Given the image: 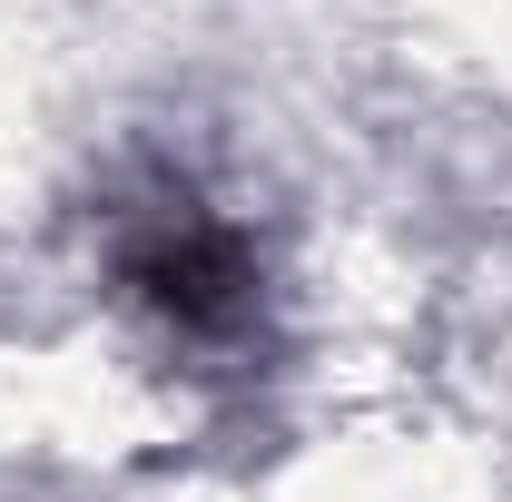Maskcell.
Listing matches in <instances>:
<instances>
[{
	"instance_id": "6da1fadb",
	"label": "cell",
	"mask_w": 512,
	"mask_h": 502,
	"mask_svg": "<svg viewBox=\"0 0 512 502\" xmlns=\"http://www.w3.org/2000/svg\"><path fill=\"white\" fill-rule=\"evenodd\" d=\"M128 286L178 325H227L247 306V247L227 227H207V217H178V227L128 247Z\"/></svg>"
}]
</instances>
